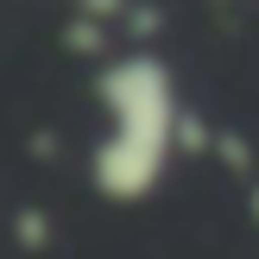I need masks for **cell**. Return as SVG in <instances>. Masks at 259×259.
I'll return each instance as SVG.
<instances>
[{"label":"cell","mask_w":259,"mask_h":259,"mask_svg":"<svg viewBox=\"0 0 259 259\" xmlns=\"http://www.w3.org/2000/svg\"><path fill=\"white\" fill-rule=\"evenodd\" d=\"M101 101H108V139L95 152V177L108 196H146L158 184V164L171 158V133H177L171 76L152 57H120L101 76Z\"/></svg>","instance_id":"1"},{"label":"cell","mask_w":259,"mask_h":259,"mask_svg":"<svg viewBox=\"0 0 259 259\" xmlns=\"http://www.w3.org/2000/svg\"><path fill=\"white\" fill-rule=\"evenodd\" d=\"M253 209H259V196H253Z\"/></svg>","instance_id":"2"}]
</instances>
